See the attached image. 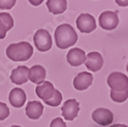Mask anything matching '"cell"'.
Returning <instances> with one entry per match:
<instances>
[{
    "label": "cell",
    "instance_id": "cell-1",
    "mask_svg": "<svg viewBox=\"0 0 128 127\" xmlns=\"http://www.w3.org/2000/svg\"><path fill=\"white\" fill-rule=\"evenodd\" d=\"M77 40L78 35L70 24H61L56 29L55 40L58 48L66 49L73 47Z\"/></svg>",
    "mask_w": 128,
    "mask_h": 127
},
{
    "label": "cell",
    "instance_id": "cell-2",
    "mask_svg": "<svg viewBox=\"0 0 128 127\" xmlns=\"http://www.w3.org/2000/svg\"><path fill=\"white\" fill-rule=\"evenodd\" d=\"M6 56L14 62L27 61L33 55V48L27 41L19 43H13L7 47Z\"/></svg>",
    "mask_w": 128,
    "mask_h": 127
},
{
    "label": "cell",
    "instance_id": "cell-3",
    "mask_svg": "<svg viewBox=\"0 0 128 127\" xmlns=\"http://www.w3.org/2000/svg\"><path fill=\"white\" fill-rule=\"evenodd\" d=\"M107 82L112 91H124L128 90V77L123 72H112L108 75Z\"/></svg>",
    "mask_w": 128,
    "mask_h": 127
},
{
    "label": "cell",
    "instance_id": "cell-4",
    "mask_svg": "<svg viewBox=\"0 0 128 127\" xmlns=\"http://www.w3.org/2000/svg\"><path fill=\"white\" fill-rule=\"evenodd\" d=\"M33 41L37 49L40 52L48 51L52 48L51 35L47 30L40 29L35 32L33 36Z\"/></svg>",
    "mask_w": 128,
    "mask_h": 127
},
{
    "label": "cell",
    "instance_id": "cell-5",
    "mask_svg": "<svg viewBox=\"0 0 128 127\" xmlns=\"http://www.w3.org/2000/svg\"><path fill=\"white\" fill-rule=\"evenodd\" d=\"M100 25L102 29L106 30H115L118 26L119 19H118V12H112V11H106L100 14Z\"/></svg>",
    "mask_w": 128,
    "mask_h": 127
},
{
    "label": "cell",
    "instance_id": "cell-6",
    "mask_svg": "<svg viewBox=\"0 0 128 127\" xmlns=\"http://www.w3.org/2000/svg\"><path fill=\"white\" fill-rule=\"evenodd\" d=\"M76 26L82 33H90L97 27L95 18L90 14H82L76 19Z\"/></svg>",
    "mask_w": 128,
    "mask_h": 127
},
{
    "label": "cell",
    "instance_id": "cell-7",
    "mask_svg": "<svg viewBox=\"0 0 128 127\" xmlns=\"http://www.w3.org/2000/svg\"><path fill=\"white\" fill-rule=\"evenodd\" d=\"M92 119L95 123L101 126H108L111 124L114 120L113 113L107 108H97L92 113Z\"/></svg>",
    "mask_w": 128,
    "mask_h": 127
},
{
    "label": "cell",
    "instance_id": "cell-8",
    "mask_svg": "<svg viewBox=\"0 0 128 127\" xmlns=\"http://www.w3.org/2000/svg\"><path fill=\"white\" fill-rule=\"evenodd\" d=\"M61 110L64 119L73 121L78 116V113L80 111V104L74 98L67 100L61 108Z\"/></svg>",
    "mask_w": 128,
    "mask_h": 127
},
{
    "label": "cell",
    "instance_id": "cell-9",
    "mask_svg": "<svg viewBox=\"0 0 128 127\" xmlns=\"http://www.w3.org/2000/svg\"><path fill=\"white\" fill-rule=\"evenodd\" d=\"M35 91H36V94L38 95V97L44 102H46L55 95L56 89L50 82L44 80L43 82H41L40 84H38L37 86Z\"/></svg>",
    "mask_w": 128,
    "mask_h": 127
},
{
    "label": "cell",
    "instance_id": "cell-10",
    "mask_svg": "<svg viewBox=\"0 0 128 127\" xmlns=\"http://www.w3.org/2000/svg\"><path fill=\"white\" fill-rule=\"evenodd\" d=\"M88 70L92 72H98L102 68L104 60L103 57L98 52H90L86 56V60L84 62Z\"/></svg>",
    "mask_w": 128,
    "mask_h": 127
},
{
    "label": "cell",
    "instance_id": "cell-11",
    "mask_svg": "<svg viewBox=\"0 0 128 127\" xmlns=\"http://www.w3.org/2000/svg\"><path fill=\"white\" fill-rule=\"evenodd\" d=\"M93 82L92 74L88 72H82L78 74L74 79V87L77 90H85L92 85Z\"/></svg>",
    "mask_w": 128,
    "mask_h": 127
},
{
    "label": "cell",
    "instance_id": "cell-12",
    "mask_svg": "<svg viewBox=\"0 0 128 127\" xmlns=\"http://www.w3.org/2000/svg\"><path fill=\"white\" fill-rule=\"evenodd\" d=\"M66 59L70 66H79L82 64L86 60V54L85 52L81 48H74L70 49L66 56Z\"/></svg>",
    "mask_w": 128,
    "mask_h": 127
},
{
    "label": "cell",
    "instance_id": "cell-13",
    "mask_svg": "<svg viewBox=\"0 0 128 127\" xmlns=\"http://www.w3.org/2000/svg\"><path fill=\"white\" fill-rule=\"evenodd\" d=\"M26 93L24 90L20 88H14L9 93V102L14 108H20L24 106L26 102Z\"/></svg>",
    "mask_w": 128,
    "mask_h": 127
},
{
    "label": "cell",
    "instance_id": "cell-14",
    "mask_svg": "<svg viewBox=\"0 0 128 127\" xmlns=\"http://www.w3.org/2000/svg\"><path fill=\"white\" fill-rule=\"evenodd\" d=\"M28 72H29V68L25 66H20L18 67L14 68L12 71L10 79L12 82L17 85L24 84L28 82Z\"/></svg>",
    "mask_w": 128,
    "mask_h": 127
},
{
    "label": "cell",
    "instance_id": "cell-15",
    "mask_svg": "<svg viewBox=\"0 0 128 127\" xmlns=\"http://www.w3.org/2000/svg\"><path fill=\"white\" fill-rule=\"evenodd\" d=\"M28 78L32 83L40 84L45 80L46 78V70L42 66L35 64L28 72Z\"/></svg>",
    "mask_w": 128,
    "mask_h": 127
},
{
    "label": "cell",
    "instance_id": "cell-16",
    "mask_svg": "<svg viewBox=\"0 0 128 127\" xmlns=\"http://www.w3.org/2000/svg\"><path fill=\"white\" fill-rule=\"evenodd\" d=\"M44 106L40 101H30L27 104L25 108L26 116L32 120H38L42 116Z\"/></svg>",
    "mask_w": 128,
    "mask_h": 127
},
{
    "label": "cell",
    "instance_id": "cell-17",
    "mask_svg": "<svg viewBox=\"0 0 128 127\" xmlns=\"http://www.w3.org/2000/svg\"><path fill=\"white\" fill-rule=\"evenodd\" d=\"M14 26V19L8 13H0V40L6 38V33Z\"/></svg>",
    "mask_w": 128,
    "mask_h": 127
},
{
    "label": "cell",
    "instance_id": "cell-18",
    "mask_svg": "<svg viewBox=\"0 0 128 127\" xmlns=\"http://www.w3.org/2000/svg\"><path fill=\"white\" fill-rule=\"evenodd\" d=\"M46 4L48 11L53 14H63L67 8L66 0H48Z\"/></svg>",
    "mask_w": 128,
    "mask_h": 127
},
{
    "label": "cell",
    "instance_id": "cell-19",
    "mask_svg": "<svg viewBox=\"0 0 128 127\" xmlns=\"http://www.w3.org/2000/svg\"><path fill=\"white\" fill-rule=\"evenodd\" d=\"M111 100L118 103H123L128 98V90L124 91H110Z\"/></svg>",
    "mask_w": 128,
    "mask_h": 127
},
{
    "label": "cell",
    "instance_id": "cell-20",
    "mask_svg": "<svg viewBox=\"0 0 128 127\" xmlns=\"http://www.w3.org/2000/svg\"><path fill=\"white\" fill-rule=\"evenodd\" d=\"M62 100H63V96L61 94L59 90H56V92H55V95L50 98L49 100L45 102L46 105H48L50 106H59L61 102H62Z\"/></svg>",
    "mask_w": 128,
    "mask_h": 127
},
{
    "label": "cell",
    "instance_id": "cell-21",
    "mask_svg": "<svg viewBox=\"0 0 128 127\" xmlns=\"http://www.w3.org/2000/svg\"><path fill=\"white\" fill-rule=\"evenodd\" d=\"M10 114V110L6 104L0 102V121L6 119Z\"/></svg>",
    "mask_w": 128,
    "mask_h": 127
},
{
    "label": "cell",
    "instance_id": "cell-22",
    "mask_svg": "<svg viewBox=\"0 0 128 127\" xmlns=\"http://www.w3.org/2000/svg\"><path fill=\"white\" fill-rule=\"evenodd\" d=\"M16 0H0V9L10 10L14 6Z\"/></svg>",
    "mask_w": 128,
    "mask_h": 127
},
{
    "label": "cell",
    "instance_id": "cell-23",
    "mask_svg": "<svg viewBox=\"0 0 128 127\" xmlns=\"http://www.w3.org/2000/svg\"><path fill=\"white\" fill-rule=\"evenodd\" d=\"M49 127H67V125H66V124L64 123V121L62 118L56 117V118L52 120Z\"/></svg>",
    "mask_w": 128,
    "mask_h": 127
},
{
    "label": "cell",
    "instance_id": "cell-24",
    "mask_svg": "<svg viewBox=\"0 0 128 127\" xmlns=\"http://www.w3.org/2000/svg\"><path fill=\"white\" fill-rule=\"evenodd\" d=\"M116 3L122 7H126L128 6V0H115Z\"/></svg>",
    "mask_w": 128,
    "mask_h": 127
},
{
    "label": "cell",
    "instance_id": "cell-25",
    "mask_svg": "<svg viewBox=\"0 0 128 127\" xmlns=\"http://www.w3.org/2000/svg\"><path fill=\"white\" fill-rule=\"evenodd\" d=\"M44 0H29V2L30 3V4H32L33 6H38L43 3Z\"/></svg>",
    "mask_w": 128,
    "mask_h": 127
},
{
    "label": "cell",
    "instance_id": "cell-26",
    "mask_svg": "<svg viewBox=\"0 0 128 127\" xmlns=\"http://www.w3.org/2000/svg\"><path fill=\"white\" fill-rule=\"evenodd\" d=\"M108 127H128L127 125L126 124H113L111 125V126H108Z\"/></svg>",
    "mask_w": 128,
    "mask_h": 127
},
{
    "label": "cell",
    "instance_id": "cell-27",
    "mask_svg": "<svg viewBox=\"0 0 128 127\" xmlns=\"http://www.w3.org/2000/svg\"><path fill=\"white\" fill-rule=\"evenodd\" d=\"M10 127H22V126H19V125H12Z\"/></svg>",
    "mask_w": 128,
    "mask_h": 127
},
{
    "label": "cell",
    "instance_id": "cell-28",
    "mask_svg": "<svg viewBox=\"0 0 128 127\" xmlns=\"http://www.w3.org/2000/svg\"><path fill=\"white\" fill-rule=\"evenodd\" d=\"M126 71L128 72V64H127V66H126Z\"/></svg>",
    "mask_w": 128,
    "mask_h": 127
}]
</instances>
